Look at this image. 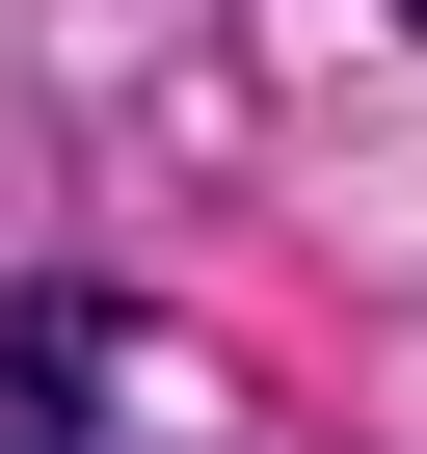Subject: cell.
Listing matches in <instances>:
<instances>
[{
    "label": "cell",
    "instance_id": "obj_1",
    "mask_svg": "<svg viewBox=\"0 0 427 454\" xmlns=\"http://www.w3.org/2000/svg\"><path fill=\"white\" fill-rule=\"evenodd\" d=\"M81 374H107V294H0V454H81Z\"/></svg>",
    "mask_w": 427,
    "mask_h": 454
},
{
    "label": "cell",
    "instance_id": "obj_2",
    "mask_svg": "<svg viewBox=\"0 0 427 454\" xmlns=\"http://www.w3.org/2000/svg\"><path fill=\"white\" fill-rule=\"evenodd\" d=\"M400 27H427V0H400Z\"/></svg>",
    "mask_w": 427,
    "mask_h": 454
}]
</instances>
